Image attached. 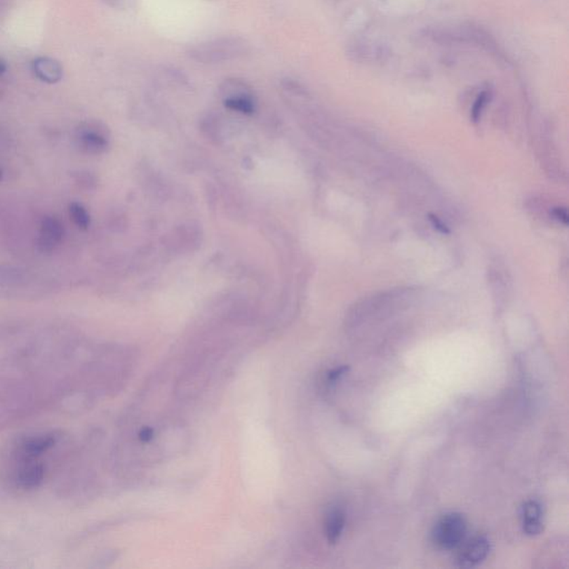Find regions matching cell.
I'll use <instances>...</instances> for the list:
<instances>
[{
    "label": "cell",
    "mask_w": 569,
    "mask_h": 569,
    "mask_svg": "<svg viewBox=\"0 0 569 569\" xmlns=\"http://www.w3.org/2000/svg\"><path fill=\"white\" fill-rule=\"evenodd\" d=\"M521 525L528 536H537L544 529V511L540 502L529 500L521 506Z\"/></svg>",
    "instance_id": "cell-6"
},
{
    "label": "cell",
    "mask_w": 569,
    "mask_h": 569,
    "mask_svg": "<svg viewBox=\"0 0 569 569\" xmlns=\"http://www.w3.org/2000/svg\"><path fill=\"white\" fill-rule=\"evenodd\" d=\"M429 217H431V222H433V225L434 226H435V228H437V229H439V232H441V233L443 234L449 233V230L447 229L446 225L443 224V222H441V220H439V217L434 216V215H431V216Z\"/></svg>",
    "instance_id": "cell-16"
},
{
    "label": "cell",
    "mask_w": 569,
    "mask_h": 569,
    "mask_svg": "<svg viewBox=\"0 0 569 569\" xmlns=\"http://www.w3.org/2000/svg\"><path fill=\"white\" fill-rule=\"evenodd\" d=\"M6 69H7V68H6V65L4 64L1 60H0V75L5 74Z\"/></svg>",
    "instance_id": "cell-17"
},
{
    "label": "cell",
    "mask_w": 569,
    "mask_h": 569,
    "mask_svg": "<svg viewBox=\"0 0 569 569\" xmlns=\"http://www.w3.org/2000/svg\"><path fill=\"white\" fill-rule=\"evenodd\" d=\"M554 217H555L556 220L563 222V224L567 225V222H568V214H567L566 209L556 208L554 210Z\"/></svg>",
    "instance_id": "cell-15"
},
{
    "label": "cell",
    "mask_w": 569,
    "mask_h": 569,
    "mask_svg": "<svg viewBox=\"0 0 569 569\" xmlns=\"http://www.w3.org/2000/svg\"><path fill=\"white\" fill-rule=\"evenodd\" d=\"M490 99V91H483L481 94L476 98L475 102L473 105V109H471V119L474 121H478L481 118L483 110L486 107L487 102Z\"/></svg>",
    "instance_id": "cell-12"
},
{
    "label": "cell",
    "mask_w": 569,
    "mask_h": 569,
    "mask_svg": "<svg viewBox=\"0 0 569 569\" xmlns=\"http://www.w3.org/2000/svg\"><path fill=\"white\" fill-rule=\"evenodd\" d=\"M346 515L345 511L338 506L330 508V511L327 513L326 521H325V534L329 544H337L342 537L344 529H345Z\"/></svg>",
    "instance_id": "cell-7"
},
{
    "label": "cell",
    "mask_w": 569,
    "mask_h": 569,
    "mask_svg": "<svg viewBox=\"0 0 569 569\" xmlns=\"http://www.w3.org/2000/svg\"><path fill=\"white\" fill-rule=\"evenodd\" d=\"M347 372V366L337 367V368L333 369V370L328 373L327 380H328L329 384H334L337 380H340Z\"/></svg>",
    "instance_id": "cell-13"
},
{
    "label": "cell",
    "mask_w": 569,
    "mask_h": 569,
    "mask_svg": "<svg viewBox=\"0 0 569 569\" xmlns=\"http://www.w3.org/2000/svg\"><path fill=\"white\" fill-rule=\"evenodd\" d=\"M64 237V226L53 217H47L41 222V232L38 237V247L41 253H51L62 243Z\"/></svg>",
    "instance_id": "cell-5"
},
{
    "label": "cell",
    "mask_w": 569,
    "mask_h": 569,
    "mask_svg": "<svg viewBox=\"0 0 569 569\" xmlns=\"http://www.w3.org/2000/svg\"><path fill=\"white\" fill-rule=\"evenodd\" d=\"M69 215L72 222L81 229H87L91 225V217L81 203H72L69 206Z\"/></svg>",
    "instance_id": "cell-11"
},
{
    "label": "cell",
    "mask_w": 569,
    "mask_h": 569,
    "mask_svg": "<svg viewBox=\"0 0 569 569\" xmlns=\"http://www.w3.org/2000/svg\"><path fill=\"white\" fill-rule=\"evenodd\" d=\"M467 534V521L460 513H447L441 516L434 526L431 540L441 551H452L460 547Z\"/></svg>",
    "instance_id": "cell-2"
},
{
    "label": "cell",
    "mask_w": 569,
    "mask_h": 569,
    "mask_svg": "<svg viewBox=\"0 0 569 569\" xmlns=\"http://www.w3.org/2000/svg\"><path fill=\"white\" fill-rule=\"evenodd\" d=\"M138 437L139 439H140V441H142V443H149V441H152L154 437L153 428H142V431H139Z\"/></svg>",
    "instance_id": "cell-14"
},
{
    "label": "cell",
    "mask_w": 569,
    "mask_h": 569,
    "mask_svg": "<svg viewBox=\"0 0 569 569\" xmlns=\"http://www.w3.org/2000/svg\"><path fill=\"white\" fill-rule=\"evenodd\" d=\"M249 43L238 36H222L190 46L188 58L198 64L217 65L243 58L249 53Z\"/></svg>",
    "instance_id": "cell-1"
},
{
    "label": "cell",
    "mask_w": 569,
    "mask_h": 569,
    "mask_svg": "<svg viewBox=\"0 0 569 569\" xmlns=\"http://www.w3.org/2000/svg\"><path fill=\"white\" fill-rule=\"evenodd\" d=\"M225 106L233 112L250 115L256 110L254 91L247 81L241 78H233L226 81L220 91Z\"/></svg>",
    "instance_id": "cell-3"
},
{
    "label": "cell",
    "mask_w": 569,
    "mask_h": 569,
    "mask_svg": "<svg viewBox=\"0 0 569 569\" xmlns=\"http://www.w3.org/2000/svg\"><path fill=\"white\" fill-rule=\"evenodd\" d=\"M1 180H3V171L0 169V182H1Z\"/></svg>",
    "instance_id": "cell-18"
},
{
    "label": "cell",
    "mask_w": 569,
    "mask_h": 569,
    "mask_svg": "<svg viewBox=\"0 0 569 569\" xmlns=\"http://www.w3.org/2000/svg\"><path fill=\"white\" fill-rule=\"evenodd\" d=\"M25 281V273L14 266H0V286H18Z\"/></svg>",
    "instance_id": "cell-10"
},
{
    "label": "cell",
    "mask_w": 569,
    "mask_h": 569,
    "mask_svg": "<svg viewBox=\"0 0 569 569\" xmlns=\"http://www.w3.org/2000/svg\"><path fill=\"white\" fill-rule=\"evenodd\" d=\"M492 549L490 540L478 535L465 542L460 548V553L456 557V563L460 568H473L481 564L488 557Z\"/></svg>",
    "instance_id": "cell-4"
},
{
    "label": "cell",
    "mask_w": 569,
    "mask_h": 569,
    "mask_svg": "<svg viewBox=\"0 0 569 569\" xmlns=\"http://www.w3.org/2000/svg\"><path fill=\"white\" fill-rule=\"evenodd\" d=\"M79 140L83 149L87 150L88 153H102V150L107 147V138L100 131L95 129L81 130Z\"/></svg>",
    "instance_id": "cell-9"
},
{
    "label": "cell",
    "mask_w": 569,
    "mask_h": 569,
    "mask_svg": "<svg viewBox=\"0 0 569 569\" xmlns=\"http://www.w3.org/2000/svg\"><path fill=\"white\" fill-rule=\"evenodd\" d=\"M34 70L38 78L48 83H58L62 78V68L54 59L41 57L34 62Z\"/></svg>",
    "instance_id": "cell-8"
}]
</instances>
